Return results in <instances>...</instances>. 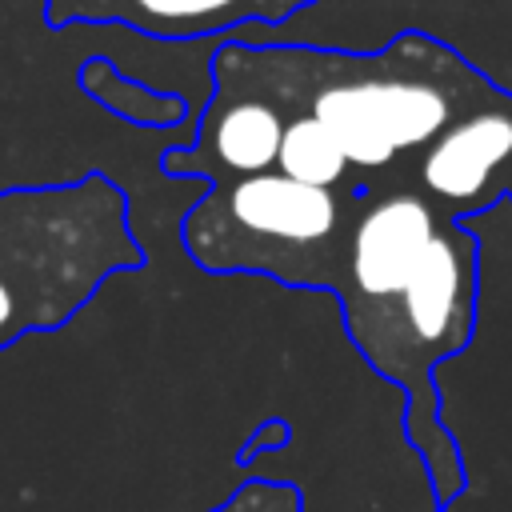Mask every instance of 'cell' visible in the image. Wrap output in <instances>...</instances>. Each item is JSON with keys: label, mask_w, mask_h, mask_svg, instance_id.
<instances>
[{"label": "cell", "mask_w": 512, "mask_h": 512, "mask_svg": "<svg viewBox=\"0 0 512 512\" xmlns=\"http://www.w3.org/2000/svg\"><path fill=\"white\" fill-rule=\"evenodd\" d=\"M208 80L256 92L280 116H312L360 184L404 172L452 120L500 92L456 52L416 32L380 52L220 40Z\"/></svg>", "instance_id": "obj_1"}, {"label": "cell", "mask_w": 512, "mask_h": 512, "mask_svg": "<svg viewBox=\"0 0 512 512\" xmlns=\"http://www.w3.org/2000/svg\"><path fill=\"white\" fill-rule=\"evenodd\" d=\"M128 192L100 168L0 192V348L64 328L116 272L144 268Z\"/></svg>", "instance_id": "obj_2"}, {"label": "cell", "mask_w": 512, "mask_h": 512, "mask_svg": "<svg viewBox=\"0 0 512 512\" xmlns=\"http://www.w3.org/2000/svg\"><path fill=\"white\" fill-rule=\"evenodd\" d=\"M360 192H324L284 172L204 188L180 220V244L204 272H252L284 288L332 292Z\"/></svg>", "instance_id": "obj_3"}, {"label": "cell", "mask_w": 512, "mask_h": 512, "mask_svg": "<svg viewBox=\"0 0 512 512\" xmlns=\"http://www.w3.org/2000/svg\"><path fill=\"white\" fill-rule=\"evenodd\" d=\"M512 168V96L496 92L488 104L452 120L416 160L396 172L436 212L464 224L504 200Z\"/></svg>", "instance_id": "obj_4"}, {"label": "cell", "mask_w": 512, "mask_h": 512, "mask_svg": "<svg viewBox=\"0 0 512 512\" xmlns=\"http://www.w3.org/2000/svg\"><path fill=\"white\" fill-rule=\"evenodd\" d=\"M284 116L256 92L212 84L204 108L192 120V136L160 152V168L176 180L228 184L276 168Z\"/></svg>", "instance_id": "obj_5"}, {"label": "cell", "mask_w": 512, "mask_h": 512, "mask_svg": "<svg viewBox=\"0 0 512 512\" xmlns=\"http://www.w3.org/2000/svg\"><path fill=\"white\" fill-rule=\"evenodd\" d=\"M312 0H48L44 20L116 24L156 40H228L244 24H284Z\"/></svg>", "instance_id": "obj_6"}, {"label": "cell", "mask_w": 512, "mask_h": 512, "mask_svg": "<svg viewBox=\"0 0 512 512\" xmlns=\"http://www.w3.org/2000/svg\"><path fill=\"white\" fill-rule=\"evenodd\" d=\"M88 100H96L104 112L132 128H184L188 124V100L180 92L144 84L140 76H128L108 56H88L76 72Z\"/></svg>", "instance_id": "obj_7"}, {"label": "cell", "mask_w": 512, "mask_h": 512, "mask_svg": "<svg viewBox=\"0 0 512 512\" xmlns=\"http://www.w3.org/2000/svg\"><path fill=\"white\" fill-rule=\"evenodd\" d=\"M276 172L288 180H300L308 188L324 192H360V176L336 148V140L312 120V116H284V136H280V156Z\"/></svg>", "instance_id": "obj_8"}, {"label": "cell", "mask_w": 512, "mask_h": 512, "mask_svg": "<svg viewBox=\"0 0 512 512\" xmlns=\"http://www.w3.org/2000/svg\"><path fill=\"white\" fill-rule=\"evenodd\" d=\"M208 512H304V496L292 480H244L224 504Z\"/></svg>", "instance_id": "obj_9"}, {"label": "cell", "mask_w": 512, "mask_h": 512, "mask_svg": "<svg viewBox=\"0 0 512 512\" xmlns=\"http://www.w3.org/2000/svg\"><path fill=\"white\" fill-rule=\"evenodd\" d=\"M280 444H288V424H284V420H268V424H260V428H256V436L240 448V456H236V460H240V464H248V460H252V456H260L264 448H280Z\"/></svg>", "instance_id": "obj_10"}, {"label": "cell", "mask_w": 512, "mask_h": 512, "mask_svg": "<svg viewBox=\"0 0 512 512\" xmlns=\"http://www.w3.org/2000/svg\"><path fill=\"white\" fill-rule=\"evenodd\" d=\"M504 200H512V168H508V180H504Z\"/></svg>", "instance_id": "obj_11"}]
</instances>
